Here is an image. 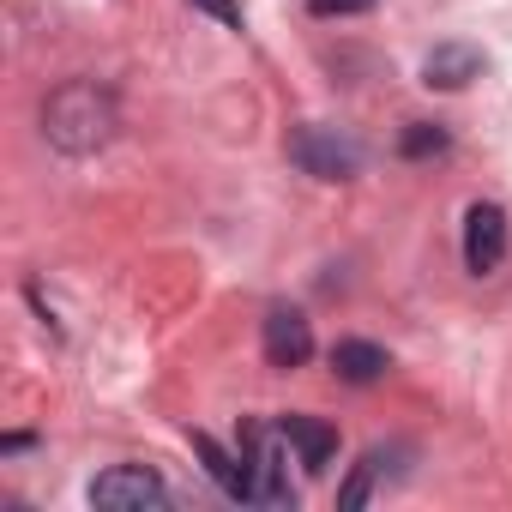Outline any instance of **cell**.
Listing matches in <instances>:
<instances>
[{"mask_svg": "<svg viewBox=\"0 0 512 512\" xmlns=\"http://www.w3.org/2000/svg\"><path fill=\"white\" fill-rule=\"evenodd\" d=\"M43 133L55 151L67 157H85V151H103L109 133H115V97L97 85V79H73L49 97L43 109Z\"/></svg>", "mask_w": 512, "mask_h": 512, "instance_id": "obj_1", "label": "cell"}, {"mask_svg": "<svg viewBox=\"0 0 512 512\" xmlns=\"http://www.w3.org/2000/svg\"><path fill=\"white\" fill-rule=\"evenodd\" d=\"M284 452H290L284 428L247 422L241 458H247V500H253V506H290V500H296V488H290V476H284Z\"/></svg>", "mask_w": 512, "mask_h": 512, "instance_id": "obj_2", "label": "cell"}, {"mask_svg": "<svg viewBox=\"0 0 512 512\" xmlns=\"http://www.w3.org/2000/svg\"><path fill=\"white\" fill-rule=\"evenodd\" d=\"M91 506H109V512H145V506H169V488L157 470L145 464H115L91 482Z\"/></svg>", "mask_w": 512, "mask_h": 512, "instance_id": "obj_3", "label": "cell"}, {"mask_svg": "<svg viewBox=\"0 0 512 512\" xmlns=\"http://www.w3.org/2000/svg\"><path fill=\"white\" fill-rule=\"evenodd\" d=\"M290 157H296L308 175H320V181H350V175H356V163H362V151H356L350 139L320 133V127H302V133L290 139Z\"/></svg>", "mask_w": 512, "mask_h": 512, "instance_id": "obj_4", "label": "cell"}, {"mask_svg": "<svg viewBox=\"0 0 512 512\" xmlns=\"http://www.w3.org/2000/svg\"><path fill=\"white\" fill-rule=\"evenodd\" d=\"M500 260H506V211L488 205V199H476V205L464 211V266L482 278V272H494Z\"/></svg>", "mask_w": 512, "mask_h": 512, "instance_id": "obj_5", "label": "cell"}, {"mask_svg": "<svg viewBox=\"0 0 512 512\" xmlns=\"http://www.w3.org/2000/svg\"><path fill=\"white\" fill-rule=\"evenodd\" d=\"M314 356V326L302 308H272L266 314V362L272 368H302Z\"/></svg>", "mask_w": 512, "mask_h": 512, "instance_id": "obj_6", "label": "cell"}, {"mask_svg": "<svg viewBox=\"0 0 512 512\" xmlns=\"http://www.w3.org/2000/svg\"><path fill=\"white\" fill-rule=\"evenodd\" d=\"M278 428H284L290 452H296L308 470H326V464H332V452H338V428H332V422H320V416H278Z\"/></svg>", "mask_w": 512, "mask_h": 512, "instance_id": "obj_7", "label": "cell"}, {"mask_svg": "<svg viewBox=\"0 0 512 512\" xmlns=\"http://www.w3.org/2000/svg\"><path fill=\"white\" fill-rule=\"evenodd\" d=\"M476 73H482V55H476L470 43H440V49L422 61V79H428L434 91H464Z\"/></svg>", "mask_w": 512, "mask_h": 512, "instance_id": "obj_8", "label": "cell"}, {"mask_svg": "<svg viewBox=\"0 0 512 512\" xmlns=\"http://www.w3.org/2000/svg\"><path fill=\"white\" fill-rule=\"evenodd\" d=\"M332 368H338V380H350V386H374V380L392 368V356H386L380 344H368V338H338Z\"/></svg>", "mask_w": 512, "mask_h": 512, "instance_id": "obj_9", "label": "cell"}, {"mask_svg": "<svg viewBox=\"0 0 512 512\" xmlns=\"http://www.w3.org/2000/svg\"><path fill=\"white\" fill-rule=\"evenodd\" d=\"M193 452L205 458V470L223 482V494H229V500H247V458H229L211 434H193Z\"/></svg>", "mask_w": 512, "mask_h": 512, "instance_id": "obj_10", "label": "cell"}, {"mask_svg": "<svg viewBox=\"0 0 512 512\" xmlns=\"http://www.w3.org/2000/svg\"><path fill=\"white\" fill-rule=\"evenodd\" d=\"M398 151H404V157H440V151H446V127H440V121H410L404 139H398Z\"/></svg>", "mask_w": 512, "mask_h": 512, "instance_id": "obj_11", "label": "cell"}, {"mask_svg": "<svg viewBox=\"0 0 512 512\" xmlns=\"http://www.w3.org/2000/svg\"><path fill=\"white\" fill-rule=\"evenodd\" d=\"M380 470H386V452H368V458H362V464H356V476H350V482H344V488H338V506H362V500H368V488H374V476H380Z\"/></svg>", "mask_w": 512, "mask_h": 512, "instance_id": "obj_12", "label": "cell"}, {"mask_svg": "<svg viewBox=\"0 0 512 512\" xmlns=\"http://www.w3.org/2000/svg\"><path fill=\"white\" fill-rule=\"evenodd\" d=\"M187 7H193V13H211V19L229 25V31H241V7H235V0H187Z\"/></svg>", "mask_w": 512, "mask_h": 512, "instance_id": "obj_13", "label": "cell"}, {"mask_svg": "<svg viewBox=\"0 0 512 512\" xmlns=\"http://www.w3.org/2000/svg\"><path fill=\"white\" fill-rule=\"evenodd\" d=\"M374 0H314V13L320 19H350V13H368Z\"/></svg>", "mask_w": 512, "mask_h": 512, "instance_id": "obj_14", "label": "cell"}]
</instances>
